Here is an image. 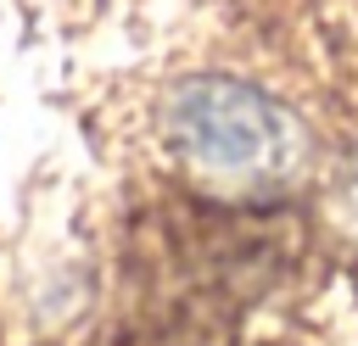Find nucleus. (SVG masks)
Here are the masks:
<instances>
[{
  "label": "nucleus",
  "instance_id": "f257e3e1",
  "mask_svg": "<svg viewBox=\"0 0 358 346\" xmlns=\"http://www.w3.org/2000/svg\"><path fill=\"white\" fill-rule=\"evenodd\" d=\"M168 140L213 173H280L296 145L291 117L235 78L185 84L168 100Z\"/></svg>",
  "mask_w": 358,
  "mask_h": 346
}]
</instances>
